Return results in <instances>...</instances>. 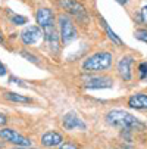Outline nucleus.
I'll return each instance as SVG.
<instances>
[{"label": "nucleus", "mask_w": 147, "mask_h": 149, "mask_svg": "<svg viewBox=\"0 0 147 149\" xmlns=\"http://www.w3.org/2000/svg\"><path fill=\"white\" fill-rule=\"evenodd\" d=\"M10 21H12L15 25H24V24H27V18L22 16V15H13L10 18Z\"/></svg>", "instance_id": "obj_16"}, {"label": "nucleus", "mask_w": 147, "mask_h": 149, "mask_svg": "<svg viewBox=\"0 0 147 149\" xmlns=\"http://www.w3.org/2000/svg\"><path fill=\"white\" fill-rule=\"evenodd\" d=\"M6 123H8V117H6L5 114L0 112V125H5Z\"/></svg>", "instance_id": "obj_23"}, {"label": "nucleus", "mask_w": 147, "mask_h": 149, "mask_svg": "<svg viewBox=\"0 0 147 149\" xmlns=\"http://www.w3.org/2000/svg\"><path fill=\"white\" fill-rule=\"evenodd\" d=\"M106 121L115 129L124 130V132H143L146 130V124L140 121L133 114L122 111V109H113L106 114Z\"/></svg>", "instance_id": "obj_1"}, {"label": "nucleus", "mask_w": 147, "mask_h": 149, "mask_svg": "<svg viewBox=\"0 0 147 149\" xmlns=\"http://www.w3.org/2000/svg\"><path fill=\"white\" fill-rule=\"evenodd\" d=\"M134 36H135V38H138L140 41H144V43H147V30H135Z\"/></svg>", "instance_id": "obj_17"}, {"label": "nucleus", "mask_w": 147, "mask_h": 149, "mask_svg": "<svg viewBox=\"0 0 147 149\" xmlns=\"http://www.w3.org/2000/svg\"><path fill=\"white\" fill-rule=\"evenodd\" d=\"M2 41H3V38H2V36H0V43H2Z\"/></svg>", "instance_id": "obj_27"}, {"label": "nucleus", "mask_w": 147, "mask_h": 149, "mask_svg": "<svg viewBox=\"0 0 147 149\" xmlns=\"http://www.w3.org/2000/svg\"><path fill=\"white\" fill-rule=\"evenodd\" d=\"M140 19H141V22L146 25V30H147V5H144L140 10Z\"/></svg>", "instance_id": "obj_18"}, {"label": "nucleus", "mask_w": 147, "mask_h": 149, "mask_svg": "<svg viewBox=\"0 0 147 149\" xmlns=\"http://www.w3.org/2000/svg\"><path fill=\"white\" fill-rule=\"evenodd\" d=\"M43 37H44L43 30H41L40 27H37V25H30V27L24 28L22 33H21V38H22V41L28 46L38 43Z\"/></svg>", "instance_id": "obj_6"}, {"label": "nucleus", "mask_w": 147, "mask_h": 149, "mask_svg": "<svg viewBox=\"0 0 147 149\" xmlns=\"http://www.w3.org/2000/svg\"><path fill=\"white\" fill-rule=\"evenodd\" d=\"M128 105L134 109H147V95L135 93L128 99Z\"/></svg>", "instance_id": "obj_13"}, {"label": "nucleus", "mask_w": 147, "mask_h": 149, "mask_svg": "<svg viewBox=\"0 0 147 149\" xmlns=\"http://www.w3.org/2000/svg\"><path fill=\"white\" fill-rule=\"evenodd\" d=\"M62 142H63V137L62 134L56 133V132H47L41 136V143L47 148H53V146H60Z\"/></svg>", "instance_id": "obj_12"}, {"label": "nucleus", "mask_w": 147, "mask_h": 149, "mask_svg": "<svg viewBox=\"0 0 147 149\" xmlns=\"http://www.w3.org/2000/svg\"><path fill=\"white\" fill-rule=\"evenodd\" d=\"M133 56H124L121 58V61L118 62V74L121 75L122 80L130 81L133 78V72H131V65H133Z\"/></svg>", "instance_id": "obj_11"}, {"label": "nucleus", "mask_w": 147, "mask_h": 149, "mask_svg": "<svg viewBox=\"0 0 147 149\" xmlns=\"http://www.w3.org/2000/svg\"><path fill=\"white\" fill-rule=\"evenodd\" d=\"M35 19H37V24H38V27L41 30L46 28V27L55 25V15H53V12L49 8H40L37 10Z\"/></svg>", "instance_id": "obj_10"}, {"label": "nucleus", "mask_w": 147, "mask_h": 149, "mask_svg": "<svg viewBox=\"0 0 147 149\" xmlns=\"http://www.w3.org/2000/svg\"><path fill=\"white\" fill-rule=\"evenodd\" d=\"M9 81H10V83H15V84H19V86H22V87H27V84H24L22 80H19V78H16V77H10Z\"/></svg>", "instance_id": "obj_22"}, {"label": "nucleus", "mask_w": 147, "mask_h": 149, "mask_svg": "<svg viewBox=\"0 0 147 149\" xmlns=\"http://www.w3.org/2000/svg\"><path fill=\"white\" fill-rule=\"evenodd\" d=\"M5 97L10 102H16V103H30L31 99L24 96V95H18V93H13V92H6L5 93Z\"/></svg>", "instance_id": "obj_15"}, {"label": "nucleus", "mask_w": 147, "mask_h": 149, "mask_svg": "<svg viewBox=\"0 0 147 149\" xmlns=\"http://www.w3.org/2000/svg\"><path fill=\"white\" fill-rule=\"evenodd\" d=\"M100 25L103 27V30L106 31L108 37H109V38L113 41L115 45H118V46H122V40H121V38H119V37H118V36H116V34H115V33L110 30V27L108 25V22H106V21H104L103 18H100Z\"/></svg>", "instance_id": "obj_14"}, {"label": "nucleus", "mask_w": 147, "mask_h": 149, "mask_svg": "<svg viewBox=\"0 0 147 149\" xmlns=\"http://www.w3.org/2000/svg\"><path fill=\"white\" fill-rule=\"evenodd\" d=\"M63 127L66 130H75V129H79V130H86L87 129V124L82 121V118L77 114V112H74V111H71V112H68V114H65V117H63Z\"/></svg>", "instance_id": "obj_8"}, {"label": "nucleus", "mask_w": 147, "mask_h": 149, "mask_svg": "<svg viewBox=\"0 0 147 149\" xmlns=\"http://www.w3.org/2000/svg\"><path fill=\"white\" fill-rule=\"evenodd\" d=\"M5 74H6V67L0 62V75H5Z\"/></svg>", "instance_id": "obj_24"}, {"label": "nucleus", "mask_w": 147, "mask_h": 149, "mask_svg": "<svg viewBox=\"0 0 147 149\" xmlns=\"http://www.w3.org/2000/svg\"><path fill=\"white\" fill-rule=\"evenodd\" d=\"M57 22H59V31H60V41L63 45H69L78 36L72 19L65 13H60L57 16Z\"/></svg>", "instance_id": "obj_3"}, {"label": "nucleus", "mask_w": 147, "mask_h": 149, "mask_svg": "<svg viewBox=\"0 0 147 149\" xmlns=\"http://www.w3.org/2000/svg\"><path fill=\"white\" fill-rule=\"evenodd\" d=\"M0 137L5 139L6 142H10L19 148H30L31 146V140L22 134H19L18 132L12 130V129H2L0 130Z\"/></svg>", "instance_id": "obj_4"}, {"label": "nucleus", "mask_w": 147, "mask_h": 149, "mask_svg": "<svg viewBox=\"0 0 147 149\" xmlns=\"http://www.w3.org/2000/svg\"><path fill=\"white\" fill-rule=\"evenodd\" d=\"M57 3L65 12H68V13L77 16V18H86L87 16L86 8H84V5L79 3L78 0H57Z\"/></svg>", "instance_id": "obj_5"}, {"label": "nucleus", "mask_w": 147, "mask_h": 149, "mask_svg": "<svg viewBox=\"0 0 147 149\" xmlns=\"http://www.w3.org/2000/svg\"><path fill=\"white\" fill-rule=\"evenodd\" d=\"M112 65V53L109 52H97L88 56L82 63V70L86 72H97L108 70Z\"/></svg>", "instance_id": "obj_2"}, {"label": "nucleus", "mask_w": 147, "mask_h": 149, "mask_svg": "<svg viewBox=\"0 0 147 149\" xmlns=\"http://www.w3.org/2000/svg\"><path fill=\"white\" fill-rule=\"evenodd\" d=\"M21 55H22V56H24L27 61L32 62V63H38V59H37L34 55H31V53H28V52H25V50H24V52H21Z\"/></svg>", "instance_id": "obj_20"}, {"label": "nucleus", "mask_w": 147, "mask_h": 149, "mask_svg": "<svg viewBox=\"0 0 147 149\" xmlns=\"http://www.w3.org/2000/svg\"><path fill=\"white\" fill-rule=\"evenodd\" d=\"M59 149H78V146L72 142H65V143H62L59 146Z\"/></svg>", "instance_id": "obj_21"}, {"label": "nucleus", "mask_w": 147, "mask_h": 149, "mask_svg": "<svg viewBox=\"0 0 147 149\" xmlns=\"http://www.w3.org/2000/svg\"><path fill=\"white\" fill-rule=\"evenodd\" d=\"M112 86H113V80L106 75L88 77L84 80V87L86 89H109Z\"/></svg>", "instance_id": "obj_7"}, {"label": "nucleus", "mask_w": 147, "mask_h": 149, "mask_svg": "<svg viewBox=\"0 0 147 149\" xmlns=\"http://www.w3.org/2000/svg\"><path fill=\"white\" fill-rule=\"evenodd\" d=\"M115 2H118L119 5H127V3H128V0H115Z\"/></svg>", "instance_id": "obj_25"}, {"label": "nucleus", "mask_w": 147, "mask_h": 149, "mask_svg": "<svg viewBox=\"0 0 147 149\" xmlns=\"http://www.w3.org/2000/svg\"><path fill=\"white\" fill-rule=\"evenodd\" d=\"M138 71H140V78H146L147 77V62H141L140 63Z\"/></svg>", "instance_id": "obj_19"}, {"label": "nucleus", "mask_w": 147, "mask_h": 149, "mask_svg": "<svg viewBox=\"0 0 147 149\" xmlns=\"http://www.w3.org/2000/svg\"><path fill=\"white\" fill-rule=\"evenodd\" d=\"M18 149H31V148H18Z\"/></svg>", "instance_id": "obj_26"}, {"label": "nucleus", "mask_w": 147, "mask_h": 149, "mask_svg": "<svg viewBox=\"0 0 147 149\" xmlns=\"http://www.w3.org/2000/svg\"><path fill=\"white\" fill-rule=\"evenodd\" d=\"M43 34H44V40H46L47 47L50 49V52L57 53L59 52V40H60V37L57 36L56 27L52 25V27L43 28Z\"/></svg>", "instance_id": "obj_9"}]
</instances>
